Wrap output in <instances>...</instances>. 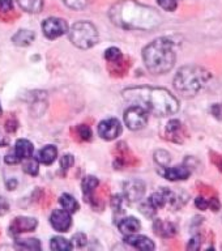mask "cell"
Segmentation results:
<instances>
[{
	"instance_id": "15",
	"label": "cell",
	"mask_w": 222,
	"mask_h": 251,
	"mask_svg": "<svg viewBox=\"0 0 222 251\" xmlns=\"http://www.w3.org/2000/svg\"><path fill=\"white\" fill-rule=\"evenodd\" d=\"M140 221L135 217H125L118 223V227L123 234H133L140 229Z\"/></svg>"
},
{
	"instance_id": "35",
	"label": "cell",
	"mask_w": 222,
	"mask_h": 251,
	"mask_svg": "<svg viewBox=\"0 0 222 251\" xmlns=\"http://www.w3.org/2000/svg\"><path fill=\"white\" fill-rule=\"evenodd\" d=\"M195 205L197 207V209L205 211V209L209 207V201H208L205 198H201V196H199V198H196L195 199Z\"/></svg>"
},
{
	"instance_id": "14",
	"label": "cell",
	"mask_w": 222,
	"mask_h": 251,
	"mask_svg": "<svg viewBox=\"0 0 222 251\" xmlns=\"http://www.w3.org/2000/svg\"><path fill=\"white\" fill-rule=\"evenodd\" d=\"M37 226V220L30 217H17L13 221L11 230L13 233H21V231H31Z\"/></svg>"
},
{
	"instance_id": "40",
	"label": "cell",
	"mask_w": 222,
	"mask_h": 251,
	"mask_svg": "<svg viewBox=\"0 0 222 251\" xmlns=\"http://www.w3.org/2000/svg\"><path fill=\"white\" fill-rule=\"evenodd\" d=\"M7 211H8L7 200L4 199V198H0V215H4V213H7Z\"/></svg>"
},
{
	"instance_id": "41",
	"label": "cell",
	"mask_w": 222,
	"mask_h": 251,
	"mask_svg": "<svg viewBox=\"0 0 222 251\" xmlns=\"http://www.w3.org/2000/svg\"><path fill=\"white\" fill-rule=\"evenodd\" d=\"M5 128H7L8 132H15L16 128H17V122H16V121H9L7 123V127H5Z\"/></svg>"
},
{
	"instance_id": "32",
	"label": "cell",
	"mask_w": 222,
	"mask_h": 251,
	"mask_svg": "<svg viewBox=\"0 0 222 251\" xmlns=\"http://www.w3.org/2000/svg\"><path fill=\"white\" fill-rule=\"evenodd\" d=\"M86 243V237L85 234H82V233H77V234H74L72 237V246L76 247H82L85 246Z\"/></svg>"
},
{
	"instance_id": "38",
	"label": "cell",
	"mask_w": 222,
	"mask_h": 251,
	"mask_svg": "<svg viewBox=\"0 0 222 251\" xmlns=\"http://www.w3.org/2000/svg\"><path fill=\"white\" fill-rule=\"evenodd\" d=\"M122 201H123V199H122L121 195L114 196L113 199H111V207H113L114 211H117V209H121Z\"/></svg>"
},
{
	"instance_id": "5",
	"label": "cell",
	"mask_w": 222,
	"mask_h": 251,
	"mask_svg": "<svg viewBox=\"0 0 222 251\" xmlns=\"http://www.w3.org/2000/svg\"><path fill=\"white\" fill-rule=\"evenodd\" d=\"M71 42L82 50L93 47L98 41V31L92 23L78 21L74 24L70 31Z\"/></svg>"
},
{
	"instance_id": "31",
	"label": "cell",
	"mask_w": 222,
	"mask_h": 251,
	"mask_svg": "<svg viewBox=\"0 0 222 251\" xmlns=\"http://www.w3.org/2000/svg\"><path fill=\"white\" fill-rule=\"evenodd\" d=\"M74 156H71V154H64V156L62 157V160H60V166H62V170H64V172H67L68 169L74 165Z\"/></svg>"
},
{
	"instance_id": "29",
	"label": "cell",
	"mask_w": 222,
	"mask_h": 251,
	"mask_svg": "<svg viewBox=\"0 0 222 251\" xmlns=\"http://www.w3.org/2000/svg\"><path fill=\"white\" fill-rule=\"evenodd\" d=\"M157 3L160 4V7L165 9V11L173 12L176 9L178 0H157Z\"/></svg>"
},
{
	"instance_id": "9",
	"label": "cell",
	"mask_w": 222,
	"mask_h": 251,
	"mask_svg": "<svg viewBox=\"0 0 222 251\" xmlns=\"http://www.w3.org/2000/svg\"><path fill=\"white\" fill-rule=\"evenodd\" d=\"M124 198L131 203L139 201L144 196L145 184L140 179H132L124 183Z\"/></svg>"
},
{
	"instance_id": "34",
	"label": "cell",
	"mask_w": 222,
	"mask_h": 251,
	"mask_svg": "<svg viewBox=\"0 0 222 251\" xmlns=\"http://www.w3.org/2000/svg\"><path fill=\"white\" fill-rule=\"evenodd\" d=\"M78 133H80V136L84 139V140H90V137H92V131L88 126H80L78 127Z\"/></svg>"
},
{
	"instance_id": "13",
	"label": "cell",
	"mask_w": 222,
	"mask_h": 251,
	"mask_svg": "<svg viewBox=\"0 0 222 251\" xmlns=\"http://www.w3.org/2000/svg\"><path fill=\"white\" fill-rule=\"evenodd\" d=\"M33 144L30 141L26 140V139H20L17 140L15 145V151H13V154L17 157V160L23 161L25 158H29L30 156H33Z\"/></svg>"
},
{
	"instance_id": "2",
	"label": "cell",
	"mask_w": 222,
	"mask_h": 251,
	"mask_svg": "<svg viewBox=\"0 0 222 251\" xmlns=\"http://www.w3.org/2000/svg\"><path fill=\"white\" fill-rule=\"evenodd\" d=\"M125 101L144 107L157 117H166L179 110V102L169 90L152 86H137L123 92Z\"/></svg>"
},
{
	"instance_id": "17",
	"label": "cell",
	"mask_w": 222,
	"mask_h": 251,
	"mask_svg": "<svg viewBox=\"0 0 222 251\" xmlns=\"http://www.w3.org/2000/svg\"><path fill=\"white\" fill-rule=\"evenodd\" d=\"M34 33L30 30H19L16 33L13 37H12V42L17 45V46L21 47H26L29 46L31 42H33V39H34Z\"/></svg>"
},
{
	"instance_id": "24",
	"label": "cell",
	"mask_w": 222,
	"mask_h": 251,
	"mask_svg": "<svg viewBox=\"0 0 222 251\" xmlns=\"http://www.w3.org/2000/svg\"><path fill=\"white\" fill-rule=\"evenodd\" d=\"M38 162L39 161L37 158H33V157H29V158H25V164H24V172L29 174V176H37L38 174Z\"/></svg>"
},
{
	"instance_id": "42",
	"label": "cell",
	"mask_w": 222,
	"mask_h": 251,
	"mask_svg": "<svg viewBox=\"0 0 222 251\" xmlns=\"http://www.w3.org/2000/svg\"><path fill=\"white\" fill-rule=\"evenodd\" d=\"M209 207H212V209H213V211H219L220 201L217 199H212L211 201H209Z\"/></svg>"
},
{
	"instance_id": "45",
	"label": "cell",
	"mask_w": 222,
	"mask_h": 251,
	"mask_svg": "<svg viewBox=\"0 0 222 251\" xmlns=\"http://www.w3.org/2000/svg\"><path fill=\"white\" fill-rule=\"evenodd\" d=\"M0 115H1V107H0Z\"/></svg>"
},
{
	"instance_id": "1",
	"label": "cell",
	"mask_w": 222,
	"mask_h": 251,
	"mask_svg": "<svg viewBox=\"0 0 222 251\" xmlns=\"http://www.w3.org/2000/svg\"><path fill=\"white\" fill-rule=\"evenodd\" d=\"M109 16L115 25L132 30H150L162 21L156 9L135 0H122L114 4Z\"/></svg>"
},
{
	"instance_id": "3",
	"label": "cell",
	"mask_w": 222,
	"mask_h": 251,
	"mask_svg": "<svg viewBox=\"0 0 222 251\" xmlns=\"http://www.w3.org/2000/svg\"><path fill=\"white\" fill-rule=\"evenodd\" d=\"M143 59L152 74L162 75L172 70L175 63L174 43L169 38H157L143 50Z\"/></svg>"
},
{
	"instance_id": "37",
	"label": "cell",
	"mask_w": 222,
	"mask_h": 251,
	"mask_svg": "<svg viewBox=\"0 0 222 251\" xmlns=\"http://www.w3.org/2000/svg\"><path fill=\"white\" fill-rule=\"evenodd\" d=\"M211 111L215 115V118H217L219 121H222V103H216V105L212 106Z\"/></svg>"
},
{
	"instance_id": "23",
	"label": "cell",
	"mask_w": 222,
	"mask_h": 251,
	"mask_svg": "<svg viewBox=\"0 0 222 251\" xmlns=\"http://www.w3.org/2000/svg\"><path fill=\"white\" fill-rule=\"evenodd\" d=\"M16 247L23 250H41V243L38 239H23L16 242Z\"/></svg>"
},
{
	"instance_id": "44",
	"label": "cell",
	"mask_w": 222,
	"mask_h": 251,
	"mask_svg": "<svg viewBox=\"0 0 222 251\" xmlns=\"http://www.w3.org/2000/svg\"><path fill=\"white\" fill-rule=\"evenodd\" d=\"M16 184H17V182H16L15 179L7 180V188H8V190H13V188L16 187Z\"/></svg>"
},
{
	"instance_id": "43",
	"label": "cell",
	"mask_w": 222,
	"mask_h": 251,
	"mask_svg": "<svg viewBox=\"0 0 222 251\" xmlns=\"http://www.w3.org/2000/svg\"><path fill=\"white\" fill-rule=\"evenodd\" d=\"M8 139L5 136H3L1 133H0V147H5V145H8Z\"/></svg>"
},
{
	"instance_id": "28",
	"label": "cell",
	"mask_w": 222,
	"mask_h": 251,
	"mask_svg": "<svg viewBox=\"0 0 222 251\" xmlns=\"http://www.w3.org/2000/svg\"><path fill=\"white\" fill-rule=\"evenodd\" d=\"M64 3L68 5L72 9H76V11H80V9H84V8L88 5L89 0H63Z\"/></svg>"
},
{
	"instance_id": "25",
	"label": "cell",
	"mask_w": 222,
	"mask_h": 251,
	"mask_svg": "<svg viewBox=\"0 0 222 251\" xmlns=\"http://www.w3.org/2000/svg\"><path fill=\"white\" fill-rule=\"evenodd\" d=\"M105 58L111 63H117L118 60H121L122 52L117 47H110L105 51Z\"/></svg>"
},
{
	"instance_id": "22",
	"label": "cell",
	"mask_w": 222,
	"mask_h": 251,
	"mask_svg": "<svg viewBox=\"0 0 222 251\" xmlns=\"http://www.w3.org/2000/svg\"><path fill=\"white\" fill-rule=\"evenodd\" d=\"M50 246L52 250L55 251H70L72 250V243L70 241H67L66 238H63V237H54V238L51 239Z\"/></svg>"
},
{
	"instance_id": "30",
	"label": "cell",
	"mask_w": 222,
	"mask_h": 251,
	"mask_svg": "<svg viewBox=\"0 0 222 251\" xmlns=\"http://www.w3.org/2000/svg\"><path fill=\"white\" fill-rule=\"evenodd\" d=\"M140 211L143 212V213H144V215L147 216V217H152V216L154 215V213H156L157 209H156V208H154V207H153L152 204L149 203L148 200H147L145 203L141 204Z\"/></svg>"
},
{
	"instance_id": "39",
	"label": "cell",
	"mask_w": 222,
	"mask_h": 251,
	"mask_svg": "<svg viewBox=\"0 0 222 251\" xmlns=\"http://www.w3.org/2000/svg\"><path fill=\"white\" fill-rule=\"evenodd\" d=\"M4 160H5V162L9 165H15V164H17V162H20V161L17 160V157H16L13 153H8Z\"/></svg>"
},
{
	"instance_id": "6",
	"label": "cell",
	"mask_w": 222,
	"mask_h": 251,
	"mask_svg": "<svg viewBox=\"0 0 222 251\" xmlns=\"http://www.w3.org/2000/svg\"><path fill=\"white\" fill-rule=\"evenodd\" d=\"M124 122L127 127L132 131L141 129L148 123V111L139 105L129 106L124 111Z\"/></svg>"
},
{
	"instance_id": "21",
	"label": "cell",
	"mask_w": 222,
	"mask_h": 251,
	"mask_svg": "<svg viewBox=\"0 0 222 251\" xmlns=\"http://www.w3.org/2000/svg\"><path fill=\"white\" fill-rule=\"evenodd\" d=\"M98 186V179L94 178V176H85L84 180H82V191H84V196L86 199L89 200V198L92 196L93 191L96 190V187Z\"/></svg>"
},
{
	"instance_id": "4",
	"label": "cell",
	"mask_w": 222,
	"mask_h": 251,
	"mask_svg": "<svg viewBox=\"0 0 222 251\" xmlns=\"http://www.w3.org/2000/svg\"><path fill=\"white\" fill-rule=\"evenodd\" d=\"M209 77H211L209 72L201 67L186 66L176 72L174 77V86L179 93L186 97H191L197 94V92L205 85Z\"/></svg>"
},
{
	"instance_id": "27",
	"label": "cell",
	"mask_w": 222,
	"mask_h": 251,
	"mask_svg": "<svg viewBox=\"0 0 222 251\" xmlns=\"http://www.w3.org/2000/svg\"><path fill=\"white\" fill-rule=\"evenodd\" d=\"M180 128H182V123L176 119H173L168 123V127H166V132H168L169 136H174L176 133L179 132Z\"/></svg>"
},
{
	"instance_id": "8",
	"label": "cell",
	"mask_w": 222,
	"mask_h": 251,
	"mask_svg": "<svg viewBox=\"0 0 222 251\" xmlns=\"http://www.w3.org/2000/svg\"><path fill=\"white\" fill-rule=\"evenodd\" d=\"M121 133V122L118 121V119H115V118L102 121L101 123H99V126H98V135H99L102 139H105V140H114V139H117Z\"/></svg>"
},
{
	"instance_id": "11",
	"label": "cell",
	"mask_w": 222,
	"mask_h": 251,
	"mask_svg": "<svg viewBox=\"0 0 222 251\" xmlns=\"http://www.w3.org/2000/svg\"><path fill=\"white\" fill-rule=\"evenodd\" d=\"M161 174L169 180H183L187 179L191 172L190 169L186 166V165H178V166H174V168H166V166H162V170H161Z\"/></svg>"
},
{
	"instance_id": "18",
	"label": "cell",
	"mask_w": 222,
	"mask_h": 251,
	"mask_svg": "<svg viewBox=\"0 0 222 251\" xmlns=\"http://www.w3.org/2000/svg\"><path fill=\"white\" fill-rule=\"evenodd\" d=\"M154 230L161 237H173L176 233L175 226L172 223H165V221H161V220H156Z\"/></svg>"
},
{
	"instance_id": "19",
	"label": "cell",
	"mask_w": 222,
	"mask_h": 251,
	"mask_svg": "<svg viewBox=\"0 0 222 251\" xmlns=\"http://www.w3.org/2000/svg\"><path fill=\"white\" fill-rule=\"evenodd\" d=\"M59 203L63 207V209H66L70 213H74V212L78 211L77 200L74 199L72 195H70V194H63L60 196V199H59Z\"/></svg>"
},
{
	"instance_id": "7",
	"label": "cell",
	"mask_w": 222,
	"mask_h": 251,
	"mask_svg": "<svg viewBox=\"0 0 222 251\" xmlns=\"http://www.w3.org/2000/svg\"><path fill=\"white\" fill-rule=\"evenodd\" d=\"M42 30L49 39H55L68 31V24L66 20L58 17H50L43 21Z\"/></svg>"
},
{
	"instance_id": "10",
	"label": "cell",
	"mask_w": 222,
	"mask_h": 251,
	"mask_svg": "<svg viewBox=\"0 0 222 251\" xmlns=\"http://www.w3.org/2000/svg\"><path fill=\"white\" fill-rule=\"evenodd\" d=\"M50 223L56 231H68L72 224L71 213L66 209H55L50 217Z\"/></svg>"
},
{
	"instance_id": "20",
	"label": "cell",
	"mask_w": 222,
	"mask_h": 251,
	"mask_svg": "<svg viewBox=\"0 0 222 251\" xmlns=\"http://www.w3.org/2000/svg\"><path fill=\"white\" fill-rule=\"evenodd\" d=\"M17 3L24 11L30 13H38L43 8V0H17Z\"/></svg>"
},
{
	"instance_id": "33",
	"label": "cell",
	"mask_w": 222,
	"mask_h": 251,
	"mask_svg": "<svg viewBox=\"0 0 222 251\" xmlns=\"http://www.w3.org/2000/svg\"><path fill=\"white\" fill-rule=\"evenodd\" d=\"M200 247H201V241H200L199 235H195L194 238H191V241L188 242L187 249L188 250H199Z\"/></svg>"
},
{
	"instance_id": "12",
	"label": "cell",
	"mask_w": 222,
	"mask_h": 251,
	"mask_svg": "<svg viewBox=\"0 0 222 251\" xmlns=\"http://www.w3.org/2000/svg\"><path fill=\"white\" fill-rule=\"evenodd\" d=\"M124 242L133 246L135 249H139V250L144 251H150L154 250V243H153L152 239H149L148 237L145 235H137V234H127L124 238Z\"/></svg>"
},
{
	"instance_id": "26",
	"label": "cell",
	"mask_w": 222,
	"mask_h": 251,
	"mask_svg": "<svg viewBox=\"0 0 222 251\" xmlns=\"http://www.w3.org/2000/svg\"><path fill=\"white\" fill-rule=\"evenodd\" d=\"M154 160L161 166H168L169 162H170V154L166 151H158L154 154Z\"/></svg>"
},
{
	"instance_id": "36",
	"label": "cell",
	"mask_w": 222,
	"mask_h": 251,
	"mask_svg": "<svg viewBox=\"0 0 222 251\" xmlns=\"http://www.w3.org/2000/svg\"><path fill=\"white\" fill-rule=\"evenodd\" d=\"M13 9L12 0H0V12H9Z\"/></svg>"
},
{
	"instance_id": "16",
	"label": "cell",
	"mask_w": 222,
	"mask_h": 251,
	"mask_svg": "<svg viewBox=\"0 0 222 251\" xmlns=\"http://www.w3.org/2000/svg\"><path fill=\"white\" fill-rule=\"evenodd\" d=\"M56 156H58L56 147H54V145H46V147H43L38 152V158L37 160L39 162H42L43 165H51L56 160Z\"/></svg>"
}]
</instances>
